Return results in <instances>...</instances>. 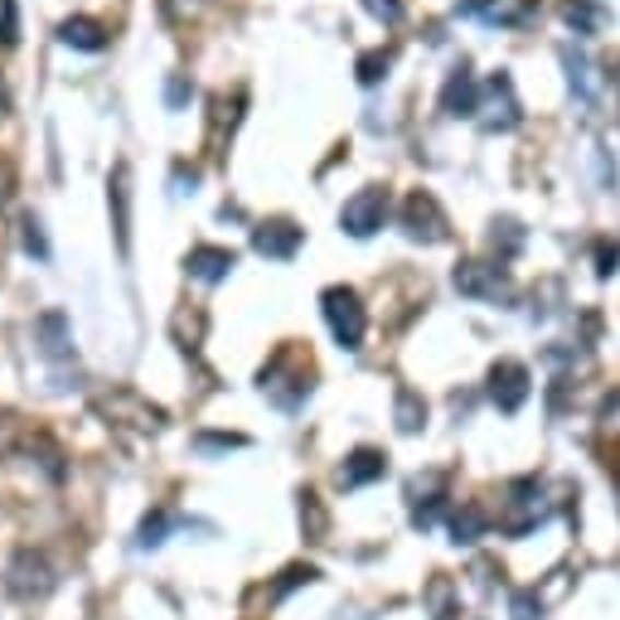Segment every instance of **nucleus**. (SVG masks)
<instances>
[{
    "mask_svg": "<svg viewBox=\"0 0 620 620\" xmlns=\"http://www.w3.org/2000/svg\"><path fill=\"white\" fill-rule=\"evenodd\" d=\"M311 378H315L311 359L301 354L296 344H286V349H277L272 364L262 369V393L277 402L281 412H296L301 402L311 398Z\"/></svg>",
    "mask_w": 620,
    "mask_h": 620,
    "instance_id": "1",
    "label": "nucleus"
},
{
    "mask_svg": "<svg viewBox=\"0 0 620 620\" xmlns=\"http://www.w3.org/2000/svg\"><path fill=\"white\" fill-rule=\"evenodd\" d=\"M548 514H552V504L543 500V484L538 480H514L510 500H504V510H500V534L524 538V534H534Z\"/></svg>",
    "mask_w": 620,
    "mask_h": 620,
    "instance_id": "2",
    "label": "nucleus"
},
{
    "mask_svg": "<svg viewBox=\"0 0 620 620\" xmlns=\"http://www.w3.org/2000/svg\"><path fill=\"white\" fill-rule=\"evenodd\" d=\"M54 562L44 558V552L35 548H20L15 552V562L5 568V592L10 596H20V601H35V596H49L54 592Z\"/></svg>",
    "mask_w": 620,
    "mask_h": 620,
    "instance_id": "3",
    "label": "nucleus"
},
{
    "mask_svg": "<svg viewBox=\"0 0 620 620\" xmlns=\"http://www.w3.org/2000/svg\"><path fill=\"white\" fill-rule=\"evenodd\" d=\"M325 306V320H330V335L340 340V349H359L364 344V306H359V296L349 286H330L320 296Z\"/></svg>",
    "mask_w": 620,
    "mask_h": 620,
    "instance_id": "4",
    "label": "nucleus"
},
{
    "mask_svg": "<svg viewBox=\"0 0 620 620\" xmlns=\"http://www.w3.org/2000/svg\"><path fill=\"white\" fill-rule=\"evenodd\" d=\"M97 412L112 417V422H121V426H137V432H161L165 426V412L151 408V402H145L141 393H131V388L103 393V398H97Z\"/></svg>",
    "mask_w": 620,
    "mask_h": 620,
    "instance_id": "5",
    "label": "nucleus"
},
{
    "mask_svg": "<svg viewBox=\"0 0 620 620\" xmlns=\"http://www.w3.org/2000/svg\"><path fill=\"white\" fill-rule=\"evenodd\" d=\"M456 291L460 296H476V301H510V281H504L500 267H484V262H460L456 267Z\"/></svg>",
    "mask_w": 620,
    "mask_h": 620,
    "instance_id": "6",
    "label": "nucleus"
},
{
    "mask_svg": "<svg viewBox=\"0 0 620 620\" xmlns=\"http://www.w3.org/2000/svg\"><path fill=\"white\" fill-rule=\"evenodd\" d=\"M490 398L500 412H518L528 398V369L514 364V359H500V364L490 369Z\"/></svg>",
    "mask_w": 620,
    "mask_h": 620,
    "instance_id": "7",
    "label": "nucleus"
},
{
    "mask_svg": "<svg viewBox=\"0 0 620 620\" xmlns=\"http://www.w3.org/2000/svg\"><path fill=\"white\" fill-rule=\"evenodd\" d=\"M383 219H388V189H364L344 204V229L354 238H369L374 229H383Z\"/></svg>",
    "mask_w": 620,
    "mask_h": 620,
    "instance_id": "8",
    "label": "nucleus"
},
{
    "mask_svg": "<svg viewBox=\"0 0 620 620\" xmlns=\"http://www.w3.org/2000/svg\"><path fill=\"white\" fill-rule=\"evenodd\" d=\"M402 223H408V233L412 238H422V243H442L446 238V219H442V209H436L432 195H412L408 209H402Z\"/></svg>",
    "mask_w": 620,
    "mask_h": 620,
    "instance_id": "9",
    "label": "nucleus"
},
{
    "mask_svg": "<svg viewBox=\"0 0 620 620\" xmlns=\"http://www.w3.org/2000/svg\"><path fill=\"white\" fill-rule=\"evenodd\" d=\"M253 247L262 257L286 262V257H296V247H301V229H296V223H286V219H272V223H262V229L253 233Z\"/></svg>",
    "mask_w": 620,
    "mask_h": 620,
    "instance_id": "10",
    "label": "nucleus"
},
{
    "mask_svg": "<svg viewBox=\"0 0 620 620\" xmlns=\"http://www.w3.org/2000/svg\"><path fill=\"white\" fill-rule=\"evenodd\" d=\"M388 476V456L383 451H374V446H359L354 456L340 466V484L344 490H359V484H374V480H383Z\"/></svg>",
    "mask_w": 620,
    "mask_h": 620,
    "instance_id": "11",
    "label": "nucleus"
},
{
    "mask_svg": "<svg viewBox=\"0 0 620 620\" xmlns=\"http://www.w3.org/2000/svg\"><path fill=\"white\" fill-rule=\"evenodd\" d=\"M233 262H238V257H233L229 247H195V253L185 257L189 277H199V281H223L233 272Z\"/></svg>",
    "mask_w": 620,
    "mask_h": 620,
    "instance_id": "12",
    "label": "nucleus"
},
{
    "mask_svg": "<svg viewBox=\"0 0 620 620\" xmlns=\"http://www.w3.org/2000/svg\"><path fill=\"white\" fill-rule=\"evenodd\" d=\"M426 611L432 620H460V592L451 577H432L426 582Z\"/></svg>",
    "mask_w": 620,
    "mask_h": 620,
    "instance_id": "13",
    "label": "nucleus"
},
{
    "mask_svg": "<svg viewBox=\"0 0 620 620\" xmlns=\"http://www.w3.org/2000/svg\"><path fill=\"white\" fill-rule=\"evenodd\" d=\"M451 534H456V543H476V538L490 534V514H484V504H460V510L451 514Z\"/></svg>",
    "mask_w": 620,
    "mask_h": 620,
    "instance_id": "14",
    "label": "nucleus"
},
{
    "mask_svg": "<svg viewBox=\"0 0 620 620\" xmlns=\"http://www.w3.org/2000/svg\"><path fill=\"white\" fill-rule=\"evenodd\" d=\"M39 340H44V354L49 359H69L73 354V344H69V320H63L59 311H49L39 320Z\"/></svg>",
    "mask_w": 620,
    "mask_h": 620,
    "instance_id": "15",
    "label": "nucleus"
},
{
    "mask_svg": "<svg viewBox=\"0 0 620 620\" xmlns=\"http://www.w3.org/2000/svg\"><path fill=\"white\" fill-rule=\"evenodd\" d=\"M470 10H480L490 25H524L534 15V0H484V5H470Z\"/></svg>",
    "mask_w": 620,
    "mask_h": 620,
    "instance_id": "16",
    "label": "nucleus"
},
{
    "mask_svg": "<svg viewBox=\"0 0 620 620\" xmlns=\"http://www.w3.org/2000/svg\"><path fill=\"white\" fill-rule=\"evenodd\" d=\"M179 524H185V518L171 514V510L145 514V518H141V528H137V548H161V543H165V534H171V528H179Z\"/></svg>",
    "mask_w": 620,
    "mask_h": 620,
    "instance_id": "17",
    "label": "nucleus"
},
{
    "mask_svg": "<svg viewBox=\"0 0 620 620\" xmlns=\"http://www.w3.org/2000/svg\"><path fill=\"white\" fill-rule=\"evenodd\" d=\"M446 112H456V117H470V112H476V78H470L466 69L451 73V83H446Z\"/></svg>",
    "mask_w": 620,
    "mask_h": 620,
    "instance_id": "18",
    "label": "nucleus"
},
{
    "mask_svg": "<svg viewBox=\"0 0 620 620\" xmlns=\"http://www.w3.org/2000/svg\"><path fill=\"white\" fill-rule=\"evenodd\" d=\"M30 436H35V432H30V426L20 422L15 412L0 408V460L15 456V451H25V446H30Z\"/></svg>",
    "mask_w": 620,
    "mask_h": 620,
    "instance_id": "19",
    "label": "nucleus"
},
{
    "mask_svg": "<svg viewBox=\"0 0 620 620\" xmlns=\"http://www.w3.org/2000/svg\"><path fill=\"white\" fill-rule=\"evenodd\" d=\"M63 44H73V49H103L107 35L93 20H69V25H63Z\"/></svg>",
    "mask_w": 620,
    "mask_h": 620,
    "instance_id": "20",
    "label": "nucleus"
},
{
    "mask_svg": "<svg viewBox=\"0 0 620 620\" xmlns=\"http://www.w3.org/2000/svg\"><path fill=\"white\" fill-rule=\"evenodd\" d=\"M568 25H577V35H596V25H601V5L596 0H568Z\"/></svg>",
    "mask_w": 620,
    "mask_h": 620,
    "instance_id": "21",
    "label": "nucleus"
},
{
    "mask_svg": "<svg viewBox=\"0 0 620 620\" xmlns=\"http://www.w3.org/2000/svg\"><path fill=\"white\" fill-rule=\"evenodd\" d=\"M301 528H306L311 543H320L325 528H330V518H325V510H320V500H315V494H301Z\"/></svg>",
    "mask_w": 620,
    "mask_h": 620,
    "instance_id": "22",
    "label": "nucleus"
},
{
    "mask_svg": "<svg viewBox=\"0 0 620 620\" xmlns=\"http://www.w3.org/2000/svg\"><path fill=\"white\" fill-rule=\"evenodd\" d=\"M422 422H426V408L417 402L412 388H402V393H398V426H402V432H417Z\"/></svg>",
    "mask_w": 620,
    "mask_h": 620,
    "instance_id": "23",
    "label": "nucleus"
},
{
    "mask_svg": "<svg viewBox=\"0 0 620 620\" xmlns=\"http://www.w3.org/2000/svg\"><path fill=\"white\" fill-rule=\"evenodd\" d=\"M510 616L514 620H543V596H538V586L534 592H514L510 596Z\"/></svg>",
    "mask_w": 620,
    "mask_h": 620,
    "instance_id": "24",
    "label": "nucleus"
},
{
    "mask_svg": "<svg viewBox=\"0 0 620 620\" xmlns=\"http://www.w3.org/2000/svg\"><path fill=\"white\" fill-rule=\"evenodd\" d=\"M315 577H320V572H315V568H301V562H296V568H286V572H281V582L272 586V601H281V596L296 592V586H311Z\"/></svg>",
    "mask_w": 620,
    "mask_h": 620,
    "instance_id": "25",
    "label": "nucleus"
},
{
    "mask_svg": "<svg viewBox=\"0 0 620 620\" xmlns=\"http://www.w3.org/2000/svg\"><path fill=\"white\" fill-rule=\"evenodd\" d=\"M25 247H30L35 257H49V243H44V233H39L35 219H25Z\"/></svg>",
    "mask_w": 620,
    "mask_h": 620,
    "instance_id": "26",
    "label": "nucleus"
},
{
    "mask_svg": "<svg viewBox=\"0 0 620 620\" xmlns=\"http://www.w3.org/2000/svg\"><path fill=\"white\" fill-rule=\"evenodd\" d=\"M378 69H388V54H369V59L359 63V78H364V83H378Z\"/></svg>",
    "mask_w": 620,
    "mask_h": 620,
    "instance_id": "27",
    "label": "nucleus"
},
{
    "mask_svg": "<svg viewBox=\"0 0 620 620\" xmlns=\"http://www.w3.org/2000/svg\"><path fill=\"white\" fill-rule=\"evenodd\" d=\"M364 5H369V10H374V15H378V20H388V25H393V20H398V15H402V0H364Z\"/></svg>",
    "mask_w": 620,
    "mask_h": 620,
    "instance_id": "28",
    "label": "nucleus"
},
{
    "mask_svg": "<svg viewBox=\"0 0 620 620\" xmlns=\"http://www.w3.org/2000/svg\"><path fill=\"white\" fill-rule=\"evenodd\" d=\"M616 510H620V480H616Z\"/></svg>",
    "mask_w": 620,
    "mask_h": 620,
    "instance_id": "29",
    "label": "nucleus"
}]
</instances>
